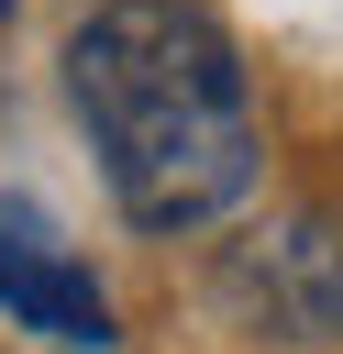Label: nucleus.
<instances>
[{
	"label": "nucleus",
	"instance_id": "nucleus-1",
	"mask_svg": "<svg viewBox=\"0 0 343 354\" xmlns=\"http://www.w3.org/2000/svg\"><path fill=\"white\" fill-rule=\"evenodd\" d=\"M66 100L100 144L122 221L144 232L221 221L266 166L243 55L199 0H100L66 33Z\"/></svg>",
	"mask_w": 343,
	"mask_h": 354
},
{
	"label": "nucleus",
	"instance_id": "nucleus-2",
	"mask_svg": "<svg viewBox=\"0 0 343 354\" xmlns=\"http://www.w3.org/2000/svg\"><path fill=\"white\" fill-rule=\"evenodd\" d=\"M232 299L277 343H343V210H288L232 254Z\"/></svg>",
	"mask_w": 343,
	"mask_h": 354
},
{
	"label": "nucleus",
	"instance_id": "nucleus-3",
	"mask_svg": "<svg viewBox=\"0 0 343 354\" xmlns=\"http://www.w3.org/2000/svg\"><path fill=\"white\" fill-rule=\"evenodd\" d=\"M0 310L22 321V332H44V343H66V354H111L122 332H111V299H100V277L55 243V221L44 210H22V199H0Z\"/></svg>",
	"mask_w": 343,
	"mask_h": 354
},
{
	"label": "nucleus",
	"instance_id": "nucleus-4",
	"mask_svg": "<svg viewBox=\"0 0 343 354\" xmlns=\"http://www.w3.org/2000/svg\"><path fill=\"white\" fill-rule=\"evenodd\" d=\"M0 11H11V0H0Z\"/></svg>",
	"mask_w": 343,
	"mask_h": 354
}]
</instances>
